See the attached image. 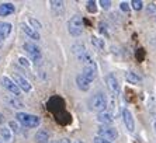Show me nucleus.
<instances>
[{"instance_id": "9b49d317", "label": "nucleus", "mask_w": 156, "mask_h": 143, "mask_svg": "<svg viewBox=\"0 0 156 143\" xmlns=\"http://www.w3.org/2000/svg\"><path fill=\"white\" fill-rule=\"evenodd\" d=\"M13 25L7 21H0V41H4L11 34Z\"/></svg>"}, {"instance_id": "4be33fe9", "label": "nucleus", "mask_w": 156, "mask_h": 143, "mask_svg": "<svg viewBox=\"0 0 156 143\" xmlns=\"http://www.w3.org/2000/svg\"><path fill=\"white\" fill-rule=\"evenodd\" d=\"M0 136H2V139H3L4 142H10L11 140L10 128H7V126H2V128H0Z\"/></svg>"}, {"instance_id": "f704fd0d", "label": "nucleus", "mask_w": 156, "mask_h": 143, "mask_svg": "<svg viewBox=\"0 0 156 143\" xmlns=\"http://www.w3.org/2000/svg\"><path fill=\"white\" fill-rule=\"evenodd\" d=\"M0 48H2V41H0Z\"/></svg>"}, {"instance_id": "39448f33", "label": "nucleus", "mask_w": 156, "mask_h": 143, "mask_svg": "<svg viewBox=\"0 0 156 143\" xmlns=\"http://www.w3.org/2000/svg\"><path fill=\"white\" fill-rule=\"evenodd\" d=\"M97 133L100 138L103 139H107V140H115L118 138V131L115 128H113L111 125H100L97 129Z\"/></svg>"}, {"instance_id": "1a4fd4ad", "label": "nucleus", "mask_w": 156, "mask_h": 143, "mask_svg": "<svg viewBox=\"0 0 156 143\" xmlns=\"http://www.w3.org/2000/svg\"><path fill=\"white\" fill-rule=\"evenodd\" d=\"M20 27H21V31L24 32L27 37H30L31 40H34V41H40L41 40L40 32L37 31V30H34L31 25L26 24V23H21V24H20Z\"/></svg>"}, {"instance_id": "f3484780", "label": "nucleus", "mask_w": 156, "mask_h": 143, "mask_svg": "<svg viewBox=\"0 0 156 143\" xmlns=\"http://www.w3.org/2000/svg\"><path fill=\"white\" fill-rule=\"evenodd\" d=\"M125 80L129 84H139V83H142V77L138 73H135V72H127L125 73Z\"/></svg>"}, {"instance_id": "6ab92c4d", "label": "nucleus", "mask_w": 156, "mask_h": 143, "mask_svg": "<svg viewBox=\"0 0 156 143\" xmlns=\"http://www.w3.org/2000/svg\"><path fill=\"white\" fill-rule=\"evenodd\" d=\"M91 44H93V47L97 48L98 51H104L105 49V42H104V38H100V37H96L93 35L90 38Z\"/></svg>"}, {"instance_id": "cd10ccee", "label": "nucleus", "mask_w": 156, "mask_h": 143, "mask_svg": "<svg viewBox=\"0 0 156 143\" xmlns=\"http://www.w3.org/2000/svg\"><path fill=\"white\" fill-rule=\"evenodd\" d=\"M9 128H10L11 132L17 133L18 131H20V126H18V122H14V121H10L9 122Z\"/></svg>"}, {"instance_id": "6e6552de", "label": "nucleus", "mask_w": 156, "mask_h": 143, "mask_svg": "<svg viewBox=\"0 0 156 143\" xmlns=\"http://www.w3.org/2000/svg\"><path fill=\"white\" fill-rule=\"evenodd\" d=\"M122 121L125 128L128 129V132H134L135 131V119L132 112L128 110V108H124L122 110Z\"/></svg>"}, {"instance_id": "5701e85b", "label": "nucleus", "mask_w": 156, "mask_h": 143, "mask_svg": "<svg viewBox=\"0 0 156 143\" xmlns=\"http://www.w3.org/2000/svg\"><path fill=\"white\" fill-rule=\"evenodd\" d=\"M131 9H134L135 11H139L144 9V2L142 0H132L131 2Z\"/></svg>"}, {"instance_id": "393cba45", "label": "nucleus", "mask_w": 156, "mask_h": 143, "mask_svg": "<svg viewBox=\"0 0 156 143\" xmlns=\"http://www.w3.org/2000/svg\"><path fill=\"white\" fill-rule=\"evenodd\" d=\"M87 11H89V13H96V11H97V2L89 0V2H87Z\"/></svg>"}, {"instance_id": "7ed1b4c3", "label": "nucleus", "mask_w": 156, "mask_h": 143, "mask_svg": "<svg viewBox=\"0 0 156 143\" xmlns=\"http://www.w3.org/2000/svg\"><path fill=\"white\" fill-rule=\"evenodd\" d=\"M24 49L27 51V54H28L30 59H31V62H34L35 65H40L41 62H42V52H41L40 47L37 45V44L34 42H24Z\"/></svg>"}, {"instance_id": "72a5a7b5", "label": "nucleus", "mask_w": 156, "mask_h": 143, "mask_svg": "<svg viewBox=\"0 0 156 143\" xmlns=\"http://www.w3.org/2000/svg\"><path fill=\"white\" fill-rule=\"evenodd\" d=\"M73 143H83L82 140H76V142H73Z\"/></svg>"}, {"instance_id": "423d86ee", "label": "nucleus", "mask_w": 156, "mask_h": 143, "mask_svg": "<svg viewBox=\"0 0 156 143\" xmlns=\"http://www.w3.org/2000/svg\"><path fill=\"white\" fill-rule=\"evenodd\" d=\"M105 84H107V89L110 90V93L113 94V96H118L120 94L121 87H120V82L115 77V75L108 73V75L105 76Z\"/></svg>"}, {"instance_id": "c85d7f7f", "label": "nucleus", "mask_w": 156, "mask_h": 143, "mask_svg": "<svg viewBox=\"0 0 156 143\" xmlns=\"http://www.w3.org/2000/svg\"><path fill=\"white\" fill-rule=\"evenodd\" d=\"M18 62H20V65H21V66H24V68H27V69H28L30 65H31L28 59H27V58H24V56H20V58H18Z\"/></svg>"}, {"instance_id": "a211bd4d", "label": "nucleus", "mask_w": 156, "mask_h": 143, "mask_svg": "<svg viewBox=\"0 0 156 143\" xmlns=\"http://www.w3.org/2000/svg\"><path fill=\"white\" fill-rule=\"evenodd\" d=\"M35 142L37 143H48L49 142V133L45 129H40L35 133Z\"/></svg>"}, {"instance_id": "2eb2a0df", "label": "nucleus", "mask_w": 156, "mask_h": 143, "mask_svg": "<svg viewBox=\"0 0 156 143\" xmlns=\"http://www.w3.org/2000/svg\"><path fill=\"white\" fill-rule=\"evenodd\" d=\"M97 121L100 122L101 125H111L114 122V118L110 112L104 111V112H98L97 114Z\"/></svg>"}, {"instance_id": "b1692460", "label": "nucleus", "mask_w": 156, "mask_h": 143, "mask_svg": "<svg viewBox=\"0 0 156 143\" xmlns=\"http://www.w3.org/2000/svg\"><path fill=\"white\" fill-rule=\"evenodd\" d=\"M28 23L31 24V27H33L34 30H37V31H40V30L42 28V24H41L38 20H35L34 17H30V18H28Z\"/></svg>"}, {"instance_id": "dca6fc26", "label": "nucleus", "mask_w": 156, "mask_h": 143, "mask_svg": "<svg viewBox=\"0 0 156 143\" xmlns=\"http://www.w3.org/2000/svg\"><path fill=\"white\" fill-rule=\"evenodd\" d=\"M51 4V9L56 16L59 14H63V11H65V6H63V2H59V0H51L49 2Z\"/></svg>"}, {"instance_id": "20e7f679", "label": "nucleus", "mask_w": 156, "mask_h": 143, "mask_svg": "<svg viewBox=\"0 0 156 143\" xmlns=\"http://www.w3.org/2000/svg\"><path fill=\"white\" fill-rule=\"evenodd\" d=\"M68 31L72 37L77 38L83 34V20L80 16H73L68 21Z\"/></svg>"}, {"instance_id": "9d476101", "label": "nucleus", "mask_w": 156, "mask_h": 143, "mask_svg": "<svg viewBox=\"0 0 156 143\" xmlns=\"http://www.w3.org/2000/svg\"><path fill=\"white\" fill-rule=\"evenodd\" d=\"M14 83L18 86V89L21 90V91H26V93H30L31 91V84L27 79H24L23 76L20 75H14Z\"/></svg>"}, {"instance_id": "a878e982", "label": "nucleus", "mask_w": 156, "mask_h": 143, "mask_svg": "<svg viewBox=\"0 0 156 143\" xmlns=\"http://www.w3.org/2000/svg\"><path fill=\"white\" fill-rule=\"evenodd\" d=\"M146 14L156 16V4L155 3H149L148 6H146Z\"/></svg>"}, {"instance_id": "f257e3e1", "label": "nucleus", "mask_w": 156, "mask_h": 143, "mask_svg": "<svg viewBox=\"0 0 156 143\" xmlns=\"http://www.w3.org/2000/svg\"><path fill=\"white\" fill-rule=\"evenodd\" d=\"M16 118H17V122L21 124L23 126L26 128H38L41 125V119L40 117L33 114H28V112H17L16 114Z\"/></svg>"}, {"instance_id": "473e14b6", "label": "nucleus", "mask_w": 156, "mask_h": 143, "mask_svg": "<svg viewBox=\"0 0 156 143\" xmlns=\"http://www.w3.org/2000/svg\"><path fill=\"white\" fill-rule=\"evenodd\" d=\"M61 143H70V140H69V139H62Z\"/></svg>"}, {"instance_id": "412c9836", "label": "nucleus", "mask_w": 156, "mask_h": 143, "mask_svg": "<svg viewBox=\"0 0 156 143\" xmlns=\"http://www.w3.org/2000/svg\"><path fill=\"white\" fill-rule=\"evenodd\" d=\"M72 51H73V54L76 55V58H80V56H83L84 54H87V49L83 44H75L72 47Z\"/></svg>"}, {"instance_id": "7c9ffc66", "label": "nucleus", "mask_w": 156, "mask_h": 143, "mask_svg": "<svg viewBox=\"0 0 156 143\" xmlns=\"http://www.w3.org/2000/svg\"><path fill=\"white\" fill-rule=\"evenodd\" d=\"M120 9L122 11H125V13H128V11L131 10V3H128V2H122V3L120 4Z\"/></svg>"}, {"instance_id": "4468645a", "label": "nucleus", "mask_w": 156, "mask_h": 143, "mask_svg": "<svg viewBox=\"0 0 156 143\" xmlns=\"http://www.w3.org/2000/svg\"><path fill=\"white\" fill-rule=\"evenodd\" d=\"M76 84H77V89L82 90V91H89L90 90V82L82 73L76 76Z\"/></svg>"}, {"instance_id": "bb28decb", "label": "nucleus", "mask_w": 156, "mask_h": 143, "mask_svg": "<svg viewBox=\"0 0 156 143\" xmlns=\"http://www.w3.org/2000/svg\"><path fill=\"white\" fill-rule=\"evenodd\" d=\"M98 30H100V32H101L105 38H108V30H107V24L105 23H103V21L100 23L98 24Z\"/></svg>"}, {"instance_id": "ddd939ff", "label": "nucleus", "mask_w": 156, "mask_h": 143, "mask_svg": "<svg viewBox=\"0 0 156 143\" xmlns=\"http://www.w3.org/2000/svg\"><path fill=\"white\" fill-rule=\"evenodd\" d=\"M16 7L13 3H2L0 4V17H7L14 14Z\"/></svg>"}, {"instance_id": "f03ea898", "label": "nucleus", "mask_w": 156, "mask_h": 143, "mask_svg": "<svg viewBox=\"0 0 156 143\" xmlns=\"http://www.w3.org/2000/svg\"><path fill=\"white\" fill-rule=\"evenodd\" d=\"M108 105V100H107V96L101 91H98L96 93L94 96L91 97L90 100V108L91 110H94L97 112H104L105 108Z\"/></svg>"}, {"instance_id": "0eeeda50", "label": "nucleus", "mask_w": 156, "mask_h": 143, "mask_svg": "<svg viewBox=\"0 0 156 143\" xmlns=\"http://www.w3.org/2000/svg\"><path fill=\"white\" fill-rule=\"evenodd\" d=\"M2 84H3L4 89L9 90L14 97H18L21 94V90L18 89V86L14 83V80H11L10 77H7V76H3V77H2Z\"/></svg>"}, {"instance_id": "c756f323", "label": "nucleus", "mask_w": 156, "mask_h": 143, "mask_svg": "<svg viewBox=\"0 0 156 143\" xmlns=\"http://www.w3.org/2000/svg\"><path fill=\"white\" fill-rule=\"evenodd\" d=\"M98 4L101 6L103 10H108L110 6H111V2H110V0H100V2H98Z\"/></svg>"}, {"instance_id": "2f4dec72", "label": "nucleus", "mask_w": 156, "mask_h": 143, "mask_svg": "<svg viewBox=\"0 0 156 143\" xmlns=\"http://www.w3.org/2000/svg\"><path fill=\"white\" fill-rule=\"evenodd\" d=\"M152 125H153V129H155V133H156V115H153V119H152Z\"/></svg>"}, {"instance_id": "aec40b11", "label": "nucleus", "mask_w": 156, "mask_h": 143, "mask_svg": "<svg viewBox=\"0 0 156 143\" xmlns=\"http://www.w3.org/2000/svg\"><path fill=\"white\" fill-rule=\"evenodd\" d=\"M6 101H7L9 103V105H10V107H13V108H16V110H21V108H24V104L21 103V101L18 100L17 97H7V98H6Z\"/></svg>"}, {"instance_id": "f8f14e48", "label": "nucleus", "mask_w": 156, "mask_h": 143, "mask_svg": "<svg viewBox=\"0 0 156 143\" xmlns=\"http://www.w3.org/2000/svg\"><path fill=\"white\" fill-rule=\"evenodd\" d=\"M82 75L91 83L97 76V66H84L83 70H82Z\"/></svg>"}]
</instances>
